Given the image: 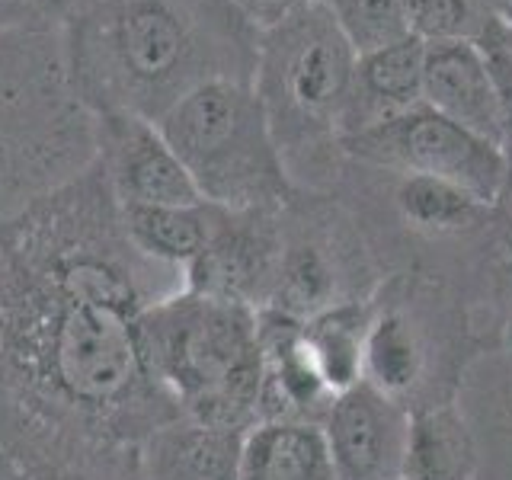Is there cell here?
I'll return each mask as SVG.
<instances>
[{"label":"cell","mask_w":512,"mask_h":480,"mask_svg":"<svg viewBox=\"0 0 512 480\" xmlns=\"http://www.w3.org/2000/svg\"><path fill=\"white\" fill-rule=\"evenodd\" d=\"M336 480H404L410 410L372 381L336 394L324 416Z\"/></svg>","instance_id":"10"},{"label":"cell","mask_w":512,"mask_h":480,"mask_svg":"<svg viewBox=\"0 0 512 480\" xmlns=\"http://www.w3.org/2000/svg\"><path fill=\"white\" fill-rule=\"evenodd\" d=\"M269 32L256 96L263 100L272 138H279L288 122H298V135H304V125L336 116L349 103L356 55L317 4L311 10L304 4Z\"/></svg>","instance_id":"6"},{"label":"cell","mask_w":512,"mask_h":480,"mask_svg":"<svg viewBox=\"0 0 512 480\" xmlns=\"http://www.w3.org/2000/svg\"><path fill=\"white\" fill-rule=\"evenodd\" d=\"M96 160L119 205H196L205 202L183 160L157 122L135 112H93Z\"/></svg>","instance_id":"8"},{"label":"cell","mask_w":512,"mask_h":480,"mask_svg":"<svg viewBox=\"0 0 512 480\" xmlns=\"http://www.w3.org/2000/svg\"><path fill=\"white\" fill-rule=\"evenodd\" d=\"M413 36L426 42L458 39L468 23V4L464 0H400Z\"/></svg>","instance_id":"22"},{"label":"cell","mask_w":512,"mask_h":480,"mask_svg":"<svg viewBox=\"0 0 512 480\" xmlns=\"http://www.w3.org/2000/svg\"><path fill=\"white\" fill-rule=\"evenodd\" d=\"M368 324L372 320H368L359 301L336 304V308L304 320V340H308L311 356L333 397L349 391L352 384H359L365 378Z\"/></svg>","instance_id":"17"},{"label":"cell","mask_w":512,"mask_h":480,"mask_svg":"<svg viewBox=\"0 0 512 480\" xmlns=\"http://www.w3.org/2000/svg\"><path fill=\"white\" fill-rule=\"evenodd\" d=\"M224 208L212 202L196 205H122V224L128 240L148 260L186 269L212 244Z\"/></svg>","instance_id":"15"},{"label":"cell","mask_w":512,"mask_h":480,"mask_svg":"<svg viewBox=\"0 0 512 480\" xmlns=\"http://www.w3.org/2000/svg\"><path fill=\"white\" fill-rule=\"evenodd\" d=\"M346 144L352 154L378 164H394L410 173L455 183L480 205L496 202L506 186V157L500 144L474 135L471 128L439 116L423 103L378 119Z\"/></svg>","instance_id":"7"},{"label":"cell","mask_w":512,"mask_h":480,"mask_svg":"<svg viewBox=\"0 0 512 480\" xmlns=\"http://www.w3.org/2000/svg\"><path fill=\"white\" fill-rule=\"evenodd\" d=\"M74 90L90 112H135L157 122L196 71V20L186 0H77L61 23Z\"/></svg>","instance_id":"2"},{"label":"cell","mask_w":512,"mask_h":480,"mask_svg":"<svg viewBox=\"0 0 512 480\" xmlns=\"http://www.w3.org/2000/svg\"><path fill=\"white\" fill-rule=\"evenodd\" d=\"M240 436L176 420L144 442L135 480H237Z\"/></svg>","instance_id":"14"},{"label":"cell","mask_w":512,"mask_h":480,"mask_svg":"<svg viewBox=\"0 0 512 480\" xmlns=\"http://www.w3.org/2000/svg\"><path fill=\"white\" fill-rule=\"evenodd\" d=\"M423 106L503 148L500 93L493 87L480 52L461 36L429 42L423 68Z\"/></svg>","instance_id":"12"},{"label":"cell","mask_w":512,"mask_h":480,"mask_svg":"<svg viewBox=\"0 0 512 480\" xmlns=\"http://www.w3.org/2000/svg\"><path fill=\"white\" fill-rule=\"evenodd\" d=\"M180 288L128 240L100 160L0 221V477H138L144 442L183 420L141 317Z\"/></svg>","instance_id":"1"},{"label":"cell","mask_w":512,"mask_h":480,"mask_svg":"<svg viewBox=\"0 0 512 480\" xmlns=\"http://www.w3.org/2000/svg\"><path fill=\"white\" fill-rule=\"evenodd\" d=\"M503 157H506V180H509V176H512V144L503 151Z\"/></svg>","instance_id":"25"},{"label":"cell","mask_w":512,"mask_h":480,"mask_svg":"<svg viewBox=\"0 0 512 480\" xmlns=\"http://www.w3.org/2000/svg\"><path fill=\"white\" fill-rule=\"evenodd\" d=\"M237 480H336L324 426L260 420L240 436Z\"/></svg>","instance_id":"13"},{"label":"cell","mask_w":512,"mask_h":480,"mask_svg":"<svg viewBox=\"0 0 512 480\" xmlns=\"http://www.w3.org/2000/svg\"><path fill=\"white\" fill-rule=\"evenodd\" d=\"M224 4H231V10H237L244 20L272 29L282 20H288L295 10H301L304 4H311V0H224Z\"/></svg>","instance_id":"24"},{"label":"cell","mask_w":512,"mask_h":480,"mask_svg":"<svg viewBox=\"0 0 512 480\" xmlns=\"http://www.w3.org/2000/svg\"><path fill=\"white\" fill-rule=\"evenodd\" d=\"M429 42L420 36H404L394 45H384L381 52L356 58V80L397 112L423 103V68H426Z\"/></svg>","instance_id":"19"},{"label":"cell","mask_w":512,"mask_h":480,"mask_svg":"<svg viewBox=\"0 0 512 480\" xmlns=\"http://www.w3.org/2000/svg\"><path fill=\"white\" fill-rule=\"evenodd\" d=\"M314 4L330 16L356 58L381 52L384 45L410 36L400 0H314Z\"/></svg>","instance_id":"20"},{"label":"cell","mask_w":512,"mask_h":480,"mask_svg":"<svg viewBox=\"0 0 512 480\" xmlns=\"http://www.w3.org/2000/svg\"><path fill=\"white\" fill-rule=\"evenodd\" d=\"M77 0H0V29H52L68 20Z\"/></svg>","instance_id":"23"},{"label":"cell","mask_w":512,"mask_h":480,"mask_svg":"<svg viewBox=\"0 0 512 480\" xmlns=\"http://www.w3.org/2000/svg\"><path fill=\"white\" fill-rule=\"evenodd\" d=\"M141 349L151 378L183 420L231 432L260 423L256 308L180 288L144 311Z\"/></svg>","instance_id":"4"},{"label":"cell","mask_w":512,"mask_h":480,"mask_svg":"<svg viewBox=\"0 0 512 480\" xmlns=\"http://www.w3.org/2000/svg\"><path fill=\"white\" fill-rule=\"evenodd\" d=\"M426 352L420 333L400 311L375 317L365 333V381L404 404V397L420 384Z\"/></svg>","instance_id":"18"},{"label":"cell","mask_w":512,"mask_h":480,"mask_svg":"<svg viewBox=\"0 0 512 480\" xmlns=\"http://www.w3.org/2000/svg\"><path fill=\"white\" fill-rule=\"evenodd\" d=\"M477 468L474 439L455 407L410 413L404 480H471Z\"/></svg>","instance_id":"16"},{"label":"cell","mask_w":512,"mask_h":480,"mask_svg":"<svg viewBox=\"0 0 512 480\" xmlns=\"http://www.w3.org/2000/svg\"><path fill=\"white\" fill-rule=\"evenodd\" d=\"M397 205L404 218L423 231H455L461 224L474 221L480 208V202L455 183L423 173L404 176V183L397 189Z\"/></svg>","instance_id":"21"},{"label":"cell","mask_w":512,"mask_h":480,"mask_svg":"<svg viewBox=\"0 0 512 480\" xmlns=\"http://www.w3.org/2000/svg\"><path fill=\"white\" fill-rule=\"evenodd\" d=\"M279 256L282 237L269 208H224L212 244L183 269V288L260 311L276 288Z\"/></svg>","instance_id":"9"},{"label":"cell","mask_w":512,"mask_h":480,"mask_svg":"<svg viewBox=\"0 0 512 480\" xmlns=\"http://www.w3.org/2000/svg\"><path fill=\"white\" fill-rule=\"evenodd\" d=\"M199 196L221 208H272L288 176L263 100L234 77H208L157 119Z\"/></svg>","instance_id":"5"},{"label":"cell","mask_w":512,"mask_h":480,"mask_svg":"<svg viewBox=\"0 0 512 480\" xmlns=\"http://www.w3.org/2000/svg\"><path fill=\"white\" fill-rule=\"evenodd\" d=\"M256 324H260L263 352L260 420L324 423L333 394L304 340V320L279 308H260Z\"/></svg>","instance_id":"11"},{"label":"cell","mask_w":512,"mask_h":480,"mask_svg":"<svg viewBox=\"0 0 512 480\" xmlns=\"http://www.w3.org/2000/svg\"><path fill=\"white\" fill-rule=\"evenodd\" d=\"M93 160V112L74 90L61 26L0 29V221Z\"/></svg>","instance_id":"3"}]
</instances>
